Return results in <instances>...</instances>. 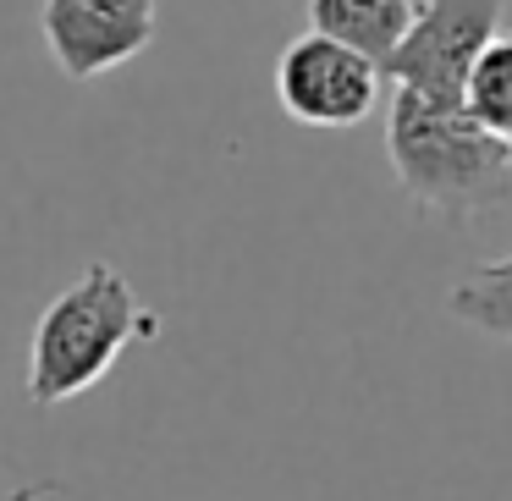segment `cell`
Wrapping results in <instances>:
<instances>
[{
  "mask_svg": "<svg viewBox=\"0 0 512 501\" xmlns=\"http://www.w3.org/2000/svg\"><path fill=\"white\" fill-rule=\"evenodd\" d=\"M160 0H45L39 34L72 83L105 78L155 45Z\"/></svg>",
  "mask_w": 512,
  "mask_h": 501,
  "instance_id": "5",
  "label": "cell"
},
{
  "mask_svg": "<svg viewBox=\"0 0 512 501\" xmlns=\"http://www.w3.org/2000/svg\"><path fill=\"white\" fill-rule=\"evenodd\" d=\"M160 336V320L138 303L133 281L116 265L94 259L34 325L28 342V402L56 408V402L83 397L89 386H100L111 375V364L133 342Z\"/></svg>",
  "mask_w": 512,
  "mask_h": 501,
  "instance_id": "2",
  "label": "cell"
},
{
  "mask_svg": "<svg viewBox=\"0 0 512 501\" xmlns=\"http://www.w3.org/2000/svg\"><path fill=\"white\" fill-rule=\"evenodd\" d=\"M419 6L424 0H309V34L336 39L386 72V61L419 23Z\"/></svg>",
  "mask_w": 512,
  "mask_h": 501,
  "instance_id": "6",
  "label": "cell"
},
{
  "mask_svg": "<svg viewBox=\"0 0 512 501\" xmlns=\"http://www.w3.org/2000/svg\"><path fill=\"white\" fill-rule=\"evenodd\" d=\"M463 111L474 116L485 133H496L512 144V34L507 39L496 34L485 45V56L474 61L468 89H463Z\"/></svg>",
  "mask_w": 512,
  "mask_h": 501,
  "instance_id": "8",
  "label": "cell"
},
{
  "mask_svg": "<svg viewBox=\"0 0 512 501\" xmlns=\"http://www.w3.org/2000/svg\"><path fill=\"white\" fill-rule=\"evenodd\" d=\"M446 309L463 325H474V331H490V336H501V342H512V254L474 265L452 292H446Z\"/></svg>",
  "mask_w": 512,
  "mask_h": 501,
  "instance_id": "7",
  "label": "cell"
},
{
  "mask_svg": "<svg viewBox=\"0 0 512 501\" xmlns=\"http://www.w3.org/2000/svg\"><path fill=\"white\" fill-rule=\"evenodd\" d=\"M386 72L325 34H303L276 61V100L303 127H358L380 105Z\"/></svg>",
  "mask_w": 512,
  "mask_h": 501,
  "instance_id": "4",
  "label": "cell"
},
{
  "mask_svg": "<svg viewBox=\"0 0 512 501\" xmlns=\"http://www.w3.org/2000/svg\"><path fill=\"white\" fill-rule=\"evenodd\" d=\"M501 6L507 0H424L413 34L386 61L391 89H413L424 100L463 105L468 72L485 56L490 39H496Z\"/></svg>",
  "mask_w": 512,
  "mask_h": 501,
  "instance_id": "3",
  "label": "cell"
},
{
  "mask_svg": "<svg viewBox=\"0 0 512 501\" xmlns=\"http://www.w3.org/2000/svg\"><path fill=\"white\" fill-rule=\"evenodd\" d=\"M56 490H61V485H50V479H45V485H17L6 501H45V496H56Z\"/></svg>",
  "mask_w": 512,
  "mask_h": 501,
  "instance_id": "9",
  "label": "cell"
},
{
  "mask_svg": "<svg viewBox=\"0 0 512 501\" xmlns=\"http://www.w3.org/2000/svg\"><path fill=\"white\" fill-rule=\"evenodd\" d=\"M386 155L402 193L419 210L468 221L512 193V144L474 122L463 105L424 100L413 89H391Z\"/></svg>",
  "mask_w": 512,
  "mask_h": 501,
  "instance_id": "1",
  "label": "cell"
}]
</instances>
